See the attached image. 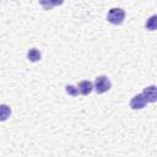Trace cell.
<instances>
[{
    "label": "cell",
    "instance_id": "277c9868",
    "mask_svg": "<svg viewBox=\"0 0 157 157\" xmlns=\"http://www.w3.org/2000/svg\"><path fill=\"white\" fill-rule=\"evenodd\" d=\"M146 104H147V102L142 93L135 94L130 101V108H132V109H142Z\"/></svg>",
    "mask_w": 157,
    "mask_h": 157
},
{
    "label": "cell",
    "instance_id": "5b68a950",
    "mask_svg": "<svg viewBox=\"0 0 157 157\" xmlns=\"http://www.w3.org/2000/svg\"><path fill=\"white\" fill-rule=\"evenodd\" d=\"M92 90H93V85H92V82H90V81H81V82H78V85H77V91H78V93L80 94H82V96H87V94H90L91 92H92Z\"/></svg>",
    "mask_w": 157,
    "mask_h": 157
},
{
    "label": "cell",
    "instance_id": "3957f363",
    "mask_svg": "<svg viewBox=\"0 0 157 157\" xmlns=\"http://www.w3.org/2000/svg\"><path fill=\"white\" fill-rule=\"evenodd\" d=\"M142 94H144L147 103H155L156 99H157V88H156V86L151 85V86L145 87Z\"/></svg>",
    "mask_w": 157,
    "mask_h": 157
},
{
    "label": "cell",
    "instance_id": "9c48e42d",
    "mask_svg": "<svg viewBox=\"0 0 157 157\" xmlns=\"http://www.w3.org/2000/svg\"><path fill=\"white\" fill-rule=\"evenodd\" d=\"M65 91H66V93L69 94V96H71V97H77L80 93H78V91H77V87H74V86H71V85H67L66 87H65Z\"/></svg>",
    "mask_w": 157,
    "mask_h": 157
},
{
    "label": "cell",
    "instance_id": "8fae6325",
    "mask_svg": "<svg viewBox=\"0 0 157 157\" xmlns=\"http://www.w3.org/2000/svg\"><path fill=\"white\" fill-rule=\"evenodd\" d=\"M49 2L53 5V7L54 6H59V5H63V2H64V0H49Z\"/></svg>",
    "mask_w": 157,
    "mask_h": 157
},
{
    "label": "cell",
    "instance_id": "7a4b0ae2",
    "mask_svg": "<svg viewBox=\"0 0 157 157\" xmlns=\"http://www.w3.org/2000/svg\"><path fill=\"white\" fill-rule=\"evenodd\" d=\"M112 87V83H110V80L105 76V75H101V76H97L96 80H94V91L98 93V94H102L107 91H109Z\"/></svg>",
    "mask_w": 157,
    "mask_h": 157
},
{
    "label": "cell",
    "instance_id": "6da1fadb",
    "mask_svg": "<svg viewBox=\"0 0 157 157\" xmlns=\"http://www.w3.org/2000/svg\"><path fill=\"white\" fill-rule=\"evenodd\" d=\"M124 18H125V11L120 7H113L107 13L108 22H110L113 25H121Z\"/></svg>",
    "mask_w": 157,
    "mask_h": 157
},
{
    "label": "cell",
    "instance_id": "30bf717a",
    "mask_svg": "<svg viewBox=\"0 0 157 157\" xmlns=\"http://www.w3.org/2000/svg\"><path fill=\"white\" fill-rule=\"evenodd\" d=\"M39 4H40V5L43 6V9L47 10V11L53 9V5L49 2V0H39Z\"/></svg>",
    "mask_w": 157,
    "mask_h": 157
},
{
    "label": "cell",
    "instance_id": "8992f818",
    "mask_svg": "<svg viewBox=\"0 0 157 157\" xmlns=\"http://www.w3.org/2000/svg\"><path fill=\"white\" fill-rule=\"evenodd\" d=\"M40 52L37 49V48H31L28 52H27V59L32 63H36V61H39L40 60Z\"/></svg>",
    "mask_w": 157,
    "mask_h": 157
},
{
    "label": "cell",
    "instance_id": "ba28073f",
    "mask_svg": "<svg viewBox=\"0 0 157 157\" xmlns=\"http://www.w3.org/2000/svg\"><path fill=\"white\" fill-rule=\"evenodd\" d=\"M145 27H146V29H148V31H155V29L157 28V16H156V15H152V16L146 21Z\"/></svg>",
    "mask_w": 157,
    "mask_h": 157
},
{
    "label": "cell",
    "instance_id": "52a82bcc",
    "mask_svg": "<svg viewBox=\"0 0 157 157\" xmlns=\"http://www.w3.org/2000/svg\"><path fill=\"white\" fill-rule=\"evenodd\" d=\"M11 115V108L7 104H0V121H5Z\"/></svg>",
    "mask_w": 157,
    "mask_h": 157
}]
</instances>
